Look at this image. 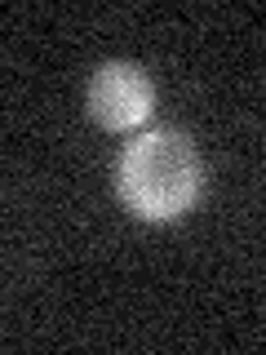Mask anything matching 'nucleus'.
<instances>
[{"label": "nucleus", "instance_id": "nucleus-2", "mask_svg": "<svg viewBox=\"0 0 266 355\" xmlns=\"http://www.w3.org/2000/svg\"><path fill=\"white\" fill-rule=\"evenodd\" d=\"M155 111V85L138 62H103L89 80V116L111 133L147 125Z\"/></svg>", "mask_w": 266, "mask_h": 355}, {"label": "nucleus", "instance_id": "nucleus-1", "mask_svg": "<svg viewBox=\"0 0 266 355\" xmlns=\"http://www.w3.org/2000/svg\"><path fill=\"white\" fill-rule=\"evenodd\" d=\"M116 191L142 222H177L204 191V160L186 133L151 129L120 151Z\"/></svg>", "mask_w": 266, "mask_h": 355}]
</instances>
